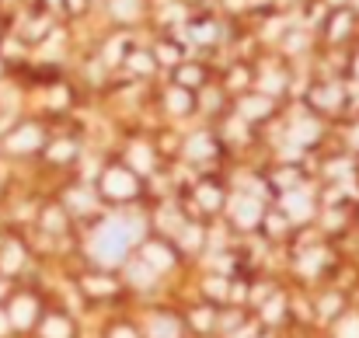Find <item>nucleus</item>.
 I'll list each match as a JSON object with an SVG mask.
<instances>
[{
    "mask_svg": "<svg viewBox=\"0 0 359 338\" xmlns=\"http://www.w3.org/2000/svg\"><path fill=\"white\" fill-rule=\"evenodd\" d=\"M98 255H102L105 262H116V258L122 255V234L116 237V230H105L102 241H98Z\"/></svg>",
    "mask_w": 359,
    "mask_h": 338,
    "instance_id": "1",
    "label": "nucleus"
},
{
    "mask_svg": "<svg viewBox=\"0 0 359 338\" xmlns=\"http://www.w3.org/2000/svg\"><path fill=\"white\" fill-rule=\"evenodd\" d=\"M109 189H112V196H129V178L126 175H112L109 178Z\"/></svg>",
    "mask_w": 359,
    "mask_h": 338,
    "instance_id": "2",
    "label": "nucleus"
},
{
    "mask_svg": "<svg viewBox=\"0 0 359 338\" xmlns=\"http://www.w3.org/2000/svg\"><path fill=\"white\" fill-rule=\"evenodd\" d=\"M122 338H129V335H122Z\"/></svg>",
    "mask_w": 359,
    "mask_h": 338,
    "instance_id": "3",
    "label": "nucleus"
}]
</instances>
